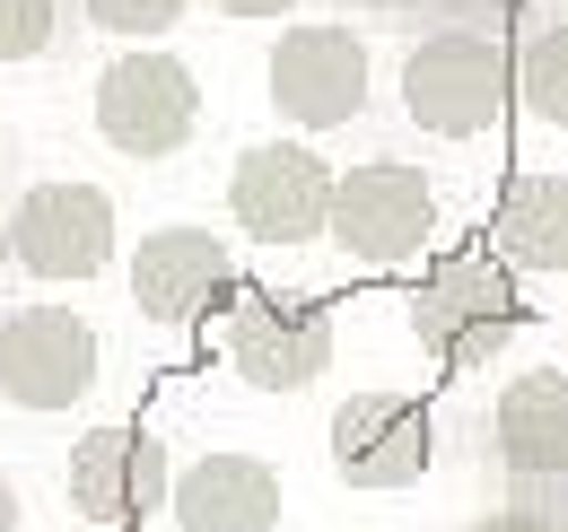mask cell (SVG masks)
<instances>
[{"label":"cell","instance_id":"6da1fadb","mask_svg":"<svg viewBox=\"0 0 568 532\" xmlns=\"http://www.w3.org/2000/svg\"><path fill=\"white\" fill-rule=\"evenodd\" d=\"M507 332H525V297L498 254H437V263L412 279V340L446 376L464 367H490Z\"/></svg>","mask_w":568,"mask_h":532},{"label":"cell","instance_id":"7a4b0ae2","mask_svg":"<svg viewBox=\"0 0 568 532\" xmlns=\"http://www.w3.org/2000/svg\"><path fill=\"white\" fill-rule=\"evenodd\" d=\"M437 236V193H428L420 166L403 157H358L342 166V193H333V245L358 270H403L428 254Z\"/></svg>","mask_w":568,"mask_h":532},{"label":"cell","instance_id":"3957f363","mask_svg":"<svg viewBox=\"0 0 568 532\" xmlns=\"http://www.w3.org/2000/svg\"><path fill=\"white\" fill-rule=\"evenodd\" d=\"M403 114L437 140H481L507 114V53L490 35H420L412 62H403Z\"/></svg>","mask_w":568,"mask_h":532},{"label":"cell","instance_id":"277c9868","mask_svg":"<svg viewBox=\"0 0 568 532\" xmlns=\"http://www.w3.org/2000/svg\"><path fill=\"white\" fill-rule=\"evenodd\" d=\"M333 193H342V166L315 157L306 140H254L227 175V209L245 236L263 245H306V236H333Z\"/></svg>","mask_w":568,"mask_h":532},{"label":"cell","instance_id":"5b68a950","mask_svg":"<svg viewBox=\"0 0 568 532\" xmlns=\"http://www.w3.org/2000/svg\"><path fill=\"white\" fill-rule=\"evenodd\" d=\"M193 123H202V88L166 44H132L97 70V132L123 157H166L193 140Z\"/></svg>","mask_w":568,"mask_h":532},{"label":"cell","instance_id":"8992f818","mask_svg":"<svg viewBox=\"0 0 568 532\" xmlns=\"http://www.w3.org/2000/svg\"><path fill=\"white\" fill-rule=\"evenodd\" d=\"M227 367L254 393H306L333 367V306L297 288H245L227 306Z\"/></svg>","mask_w":568,"mask_h":532},{"label":"cell","instance_id":"52a82bcc","mask_svg":"<svg viewBox=\"0 0 568 532\" xmlns=\"http://www.w3.org/2000/svg\"><path fill=\"white\" fill-rule=\"evenodd\" d=\"M263 79H272V114L288 132H342L367 105V44L351 27H281Z\"/></svg>","mask_w":568,"mask_h":532},{"label":"cell","instance_id":"ba28073f","mask_svg":"<svg viewBox=\"0 0 568 532\" xmlns=\"http://www.w3.org/2000/svg\"><path fill=\"white\" fill-rule=\"evenodd\" d=\"M236 297H245V279H236V263H227V245L211 227H149L132 245V306L149 324L193 332V324H211Z\"/></svg>","mask_w":568,"mask_h":532},{"label":"cell","instance_id":"9c48e42d","mask_svg":"<svg viewBox=\"0 0 568 532\" xmlns=\"http://www.w3.org/2000/svg\"><path fill=\"white\" fill-rule=\"evenodd\" d=\"M97 385V332L71 306H18L0 315V401L18 410H71Z\"/></svg>","mask_w":568,"mask_h":532},{"label":"cell","instance_id":"30bf717a","mask_svg":"<svg viewBox=\"0 0 568 532\" xmlns=\"http://www.w3.org/2000/svg\"><path fill=\"white\" fill-rule=\"evenodd\" d=\"M71 507L88 515V524H105V532H132L149 524L158 507H175V471H166V446L149 437V428H88L71 446Z\"/></svg>","mask_w":568,"mask_h":532},{"label":"cell","instance_id":"8fae6325","mask_svg":"<svg viewBox=\"0 0 568 532\" xmlns=\"http://www.w3.org/2000/svg\"><path fill=\"white\" fill-rule=\"evenodd\" d=\"M437 454V419H428L420 393H385L367 385L333 410V471L351 489H412Z\"/></svg>","mask_w":568,"mask_h":532},{"label":"cell","instance_id":"7c38bea8","mask_svg":"<svg viewBox=\"0 0 568 532\" xmlns=\"http://www.w3.org/2000/svg\"><path fill=\"white\" fill-rule=\"evenodd\" d=\"M9 236L36 279H97L114 263V193L105 184H36L18 201Z\"/></svg>","mask_w":568,"mask_h":532},{"label":"cell","instance_id":"4fadbf2b","mask_svg":"<svg viewBox=\"0 0 568 532\" xmlns=\"http://www.w3.org/2000/svg\"><path fill=\"white\" fill-rule=\"evenodd\" d=\"M175 532H281V480L254 454H202L175 471Z\"/></svg>","mask_w":568,"mask_h":532},{"label":"cell","instance_id":"5bb4252c","mask_svg":"<svg viewBox=\"0 0 568 532\" xmlns=\"http://www.w3.org/2000/svg\"><path fill=\"white\" fill-rule=\"evenodd\" d=\"M498 463L525 480H568V367H525L490 410Z\"/></svg>","mask_w":568,"mask_h":532},{"label":"cell","instance_id":"9a60e30c","mask_svg":"<svg viewBox=\"0 0 568 532\" xmlns=\"http://www.w3.org/2000/svg\"><path fill=\"white\" fill-rule=\"evenodd\" d=\"M490 254L507 270H568V175H516L490 209Z\"/></svg>","mask_w":568,"mask_h":532},{"label":"cell","instance_id":"2e32d148","mask_svg":"<svg viewBox=\"0 0 568 532\" xmlns=\"http://www.w3.org/2000/svg\"><path fill=\"white\" fill-rule=\"evenodd\" d=\"M516 96H525L534 123L568 132V27H542V35L516 53Z\"/></svg>","mask_w":568,"mask_h":532},{"label":"cell","instance_id":"e0dca14e","mask_svg":"<svg viewBox=\"0 0 568 532\" xmlns=\"http://www.w3.org/2000/svg\"><path fill=\"white\" fill-rule=\"evenodd\" d=\"M88 18L105 35H123V44H149V35H166L184 18V0H88Z\"/></svg>","mask_w":568,"mask_h":532},{"label":"cell","instance_id":"ac0fdd59","mask_svg":"<svg viewBox=\"0 0 568 532\" xmlns=\"http://www.w3.org/2000/svg\"><path fill=\"white\" fill-rule=\"evenodd\" d=\"M53 44V0H0V62H36Z\"/></svg>","mask_w":568,"mask_h":532},{"label":"cell","instance_id":"d6986e66","mask_svg":"<svg viewBox=\"0 0 568 532\" xmlns=\"http://www.w3.org/2000/svg\"><path fill=\"white\" fill-rule=\"evenodd\" d=\"M473 532H560V524H551L542 507H498V515H481Z\"/></svg>","mask_w":568,"mask_h":532},{"label":"cell","instance_id":"ffe728a7","mask_svg":"<svg viewBox=\"0 0 568 532\" xmlns=\"http://www.w3.org/2000/svg\"><path fill=\"white\" fill-rule=\"evenodd\" d=\"M219 9H227V18H288L297 0H219Z\"/></svg>","mask_w":568,"mask_h":532},{"label":"cell","instance_id":"44dd1931","mask_svg":"<svg viewBox=\"0 0 568 532\" xmlns=\"http://www.w3.org/2000/svg\"><path fill=\"white\" fill-rule=\"evenodd\" d=\"M0 532H18V489L0 480Z\"/></svg>","mask_w":568,"mask_h":532},{"label":"cell","instance_id":"7402d4cb","mask_svg":"<svg viewBox=\"0 0 568 532\" xmlns=\"http://www.w3.org/2000/svg\"><path fill=\"white\" fill-rule=\"evenodd\" d=\"M9 254H18V236H9V218H0V270H9Z\"/></svg>","mask_w":568,"mask_h":532}]
</instances>
